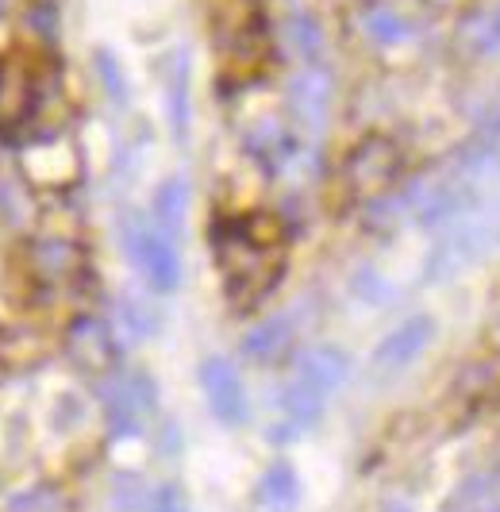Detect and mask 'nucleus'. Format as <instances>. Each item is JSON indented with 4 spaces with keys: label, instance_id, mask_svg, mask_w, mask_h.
<instances>
[{
    "label": "nucleus",
    "instance_id": "obj_20",
    "mask_svg": "<svg viewBox=\"0 0 500 512\" xmlns=\"http://www.w3.org/2000/svg\"><path fill=\"white\" fill-rule=\"evenodd\" d=\"M285 43H289L300 58H316L320 47H324V31H320V24H316L312 16H293V20L285 24Z\"/></svg>",
    "mask_w": 500,
    "mask_h": 512
},
{
    "label": "nucleus",
    "instance_id": "obj_7",
    "mask_svg": "<svg viewBox=\"0 0 500 512\" xmlns=\"http://www.w3.org/2000/svg\"><path fill=\"white\" fill-rule=\"evenodd\" d=\"M200 389H204V401L220 424H227V428L247 424V393H243V378H239L235 362L220 359V355L200 362Z\"/></svg>",
    "mask_w": 500,
    "mask_h": 512
},
{
    "label": "nucleus",
    "instance_id": "obj_27",
    "mask_svg": "<svg viewBox=\"0 0 500 512\" xmlns=\"http://www.w3.org/2000/svg\"><path fill=\"white\" fill-rule=\"evenodd\" d=\"M485 512H500V505H489V509H485Z\"/></svg>",
    "mask_w": 500,
    "mask_h": 512
},
{
    "label": "nucleus",
    "instance_id": "obj_5",
    "mask_svg": "<svg viewBox=\"0 0 500 512\" xmlns=\"http://www.w3.org/2000/svg\"><path fill=\"white\" fill-rule=\"evenodd\" d=\"M100 401H104V416H108L112 436H139L147 412L154 409V382L143 370L112 374V378H104Z\"/></svg>",
    "mask_w": 500,
    "mask_h": 512
},
{
    "label": "nucleus",
    "instance_id": "obj_17",
    "mask_svg": "<svg viewBox=\"0 0 500 512\" xmlns=\"http://www.w3.org/2000/svg\"><path fill=\"white\" fill-rule=\"evenodd\" d=\"M358 27L366 31V39H374L377 47H393V43H404L408 35H412V27L408 20L393 12L389 4H374V8H366L362 16H358Z\"/></svg>",
    "mask_w": 500,
    "mask_h": 512
},
{
    "label": "nucleus",
    "instance_id": "obj_26",
    "mask_svg": "<svg viewBox=\"0 0 500 512\" xmlns=\"http://www.w3.org/2000/svg\"><path fill=\"white\" fill-rule=\"evenodd\" d=\"M385 512H412V505H404V501H389Z\"/></svg>",
    "mask_w": 500,
    "mask_h": 512
},
{
    "label": "nucleus",
    "instance_id": "obj_4",
    "mask_svg": "<svg viewBox=\"0 0 500 512\" xmlns=\"http://www.w3.org/2000/svg\"><path fill=\"white\" fill-rule=\"evenodd\" d=\"M124 251L135 262V270L147 278V285L154 293H174L181 285V258L177 247L162 235V231L147 224L143 216H124Z\"/></svg>",
    "mask_w": 500,
    "mask_h": 512
},
{
    "label": "nucleus",
    "instance_id": "obj_22",
    "mask_svg": "<svg viewBox=\"0 0 500 512\" xmlns=\"http://www.w3.org/2000/svg\"><path fill=\"white\" fill-rule=\"evenodd\" d=\"M120 312H124V324L131 328L135 339H147V335H154V328H158V312H154L147 301H139V297H124Z\"/></svg>",
    "mask_w": 500,
    "mask_h": 512
},
{
    "label": "nucleus",
    "instance_id": "obj_13",
    "mask_svg": "<svg viewBox=\"0 0 500 512\" xmlns=\"http://www.w3.org/2000/svg\"><path fill=\"white\" fill-rule=\"evenodd\" d=\"M324 401H327V397H320L316 389H308L304 382L289 378V382H285V389H281V397H277V409H281V416H277L274 439L304 436V432H308V428L320 420Z\"/></svg>",
    "mask_w": 500,
    "mask_h": 512
},
{
    "label": "nucleus",
    "instance_id": "obj_24",
    "mask_svg": "<svg viewBox=\"0 0 500 512\" xmlns=\"http://www.w3.org/2000/svg\"><path fill=\"white\" fill-rule=\"evenodd\" d=\"M147 512H189V501H185V493H181L174 482H166V486L150 497Z\"/></svg>",
    "mask_w": 500,
    "mask_h": 512
},
{
    "label": "nucleus",
    "instance_id": "obj_28",
    "mask_svg": "<svg viewBox=\"0 0 500 512\" xmlns=\"http://www.w3.org/2000/svg\"><path fill=\"white\" fill-rule=\"evenodd\" d=\"M4 8H8V0H0V12H4Z\"/></svg>",
    "mask_w": 500,
    "mask_h": 512
},
{
    "label": "nucleus",
    "instance_id": "obj_23",
    "mask_svg": "<svg viewBox=\"0 0 500 512\" xmlns=\"http://www.w3.org/2000/svg\"><path fill=\"white\" fill-rule=\"evenodd\" d=\"M58 509V497L50 489H27V493H16L8 501V512H54Z\"/></svg>",
    "mask_w": 500,
    "mask_h": 512
},
{
    "label": "nucleus",
    "instance_id": "obj_14",
    "mask_svg": "<svg viewBox=\"0 0 500 512\" xmlns=\"http://www.w3.org/2000/svg\"><path fill=\"white\" fill-rule=\"evenodd\" d=\"M454 47L466 58H497L500 54V0L474 8L458 31H454Z\"/></svg>",
    "mask_w": 500,
    "mask_h": 512
},
{
    "label": "nucleus",
    "instance_id": "obj_6",
    "mask_svg": "<svg viewBox=\"0 0 500 512\" xmlns=\"http://www.w3.org/2000/svg\"><path fill=\"white\" fill-rule=\"evenodd\" d=\"M400 174V147L385 135L362 139L343 162V181L354 197H381Z\"/></svg>",
    "mask_w": 500,
    "mask_h": 512
},
{
    "label": "nucleus",
    "instance_id": "obj_12",
    "mask_svg": "<svg viewBox=\"0 0 500 512\" xmlns=\"http://www.w3.org/2000/svg\"><path fill=\"white\" fill-rule=\"evenodd\" d=\"M350 374V355L331 347V343H320V347H308L304 355L293 366V378L304 382L308 389H316L320 397H331L339 385L347 382Z\"/></svg>",
    "mask_w": 500,
    "mask_h": 512
},
{
    "label": "nucleus",
    "instance_id": "obj_1",
    "mask_svg": "<svg viewBox=\"0 0 500 512\" xmlns=\"http://www.w3.org/2000/svg\"><path fill=\"white\" fill-rule=\"evenodd\" d=\"M212 247L224 266L227 297L250 305L266 297L281 278V243H285V224L274 212H250L243 220H220L212 231Z\"/></svg>",
    "mask_w": 500,
    "mask_h": 512
},
{
    "label": "nucleus",
    "instance_id": "obj_18",
    "mask_svg": "<svg viewBox=\"0 0 500 512\" xmlns=\"http://www.w3.org/2000/svg\"><path fill=\"white\" fill-rule=\"evenodd\" d=\"M166 104H170V124H174L177 139L189 135V54L177 51L170 77H166Z\"/></svg>",
    "mask_w": 500,
    "mask_h": 512
},
{
    "label": "nucleus",
    "instance_id": "obj_21",
    "mask_svg": "<svg viewBox=\"0 0 500 512\" xmlns=\"http://www.w3.org/2000/svg\"><path fill=\"white\" fill-rule=\"evenodd\" d=\"M93 66H97V74H100V81H104V89H108V97H112L116 104H124L127 85H124V70H120V62H116V54L100 47V51L93 54Z\"/></svg>",
    "mask_w": 500,
    "mask_h": 512
},
{
    "label": "nucleus",
    "instance_id": "obj_19",
    "mask_svg": "<svg viewBox=\"0 0 500 512\" xmlns=\"http://www.w3.org/2000/svg\"><path fill=\"white\" fill-rule=\"evenodd\" d=\"M258 497L270 512H289L297 505V474L289 462H274L266 474H262V486H258Z\"/></svg>",
    "mask_w": 500,
    "mask_h": 512
},
{
    "label": "nucleus",
    "instance_id": "obj_10",
    "mask_svg": "<svg viewBox=\"0 0 500 512\" xmlns=\"http://www.w3.org/2000/svg\"><path fill=\"white\" fill-rule=\"evenodd\" d=\"M66 351L70 359L89 370V374H108L116 366V343H112V332L100 324L97 316H81L70 324L66 332Z\"/></svg>",
    "mask_w": 500,
    "mask_h": 512
},
{
    "label": "nucleus",
    "instance_id": "obj_2",
    "mask_svg": "<svg viewBox=\"0 0 500 512\" xmlns=\"http://www.w3.org/2000/svg\"><path fill=\"white\" fill-rule=\"evenodd\" d=\"M58 81V62L50 54H31L24 47L0 51V139L20 143L39 120Z\"/></svg>",
    "mask_w": 500,
    "mask_h": 512
},
{
    "label": "nucleus",
    "instance_id": "obj_15",
    "mask_svg": "<svg viewBox=\"0 0 500 512\" xmlns=\"http://www.w3.org/2000/svg\"><path fill=\"white\" fill-rule=\"evenodd\" d=\"M293 320L289 316H270L254 332L243 335V359L254 366H277L293 351Z\"/></svg>",
    "mask_w": 500,
    "mask_h": 512
},
{
    "label": "nucleus",
    "instance_id": "obj_8",
    "mask_svg": "<svg viewBox=\"0 0 500 512\" xmlns=\"http://www.w3.org/2000/svg\"><path fill=\"white\" fill-rule=\"evenodd\" d=\"M285 104H289V116L300 131L320 135L327 128V112H331V74L320 66H308L304 74L289 81Z\"/></svg>",
    "mask_w": 500,
    "mask_h": 512
},
{
    "label": "nucleus",
    "instance_id": "obj_3",
    "mask_svg": "<svg viewBox=\"0 0 500 512\" xmlns=\"http://www.w3.org/2000/svg\"><path fill=\"white\" fill-rule=\"evenodd\" d=\"M497 243H500V212H493V208H474V212L458 216L450 224L447 235L435 243L427 270H431L435 282H447L454 274L470 270L474 262L489 258V251H497Z\"/></svg>",
    "mask_w": 500,
    "mask_h": 512
},
{
    "label": "nucleus",
    "instance_id": "obj_16",
    "mask_svg": "<svg viewBox=\"0 0 500 512\" xmlns=\"http://www.w3.org/2000/svg\"><path fill=\"white\" fill-rule=\"evenodd\" d=\"M185 216H189V181L166 178L154 189V228L170 243H177L185 231Z\"/></svg>",
    "mask_w": 500,
    "mask_h": 512
},
{
    "label": "nucleus",
    "instance_id": "obj_9",
    "mask_svg": "<svg viewBox=\"0 0 500 512\" xmlns=\"http://www.w3.org/2000/svg\"><path fill=\"white\" fill-rule=\"evenodd\" d=\"M431 339H435V320H431V316H408L404 324H397V328L374 347V366L385 370V374L408 370V366L431 347Z\"/></svg>",
    "mask_w": 500,
    "mask_h": 512
},
{
    "label": "nucleus",
    "instance_id": "obj_25",
    "mask_svg": "<svg viewBox=\"0 0 500 512\" xmlns=\"http://www.w3.org/2000/svg\"><path fill=\"white\" fill-rule=\"evenodd\" d=\"M354 289H362V293L370 297V305H381V297H385V285L377 282L374 270H362V274L354 278Z\"/></svg>",
    "mask_w": 500,
    "mask_h": 512
},
{
    "label": "nucleus",
    "instance_id": "obj_11",
    "mask_svg": "<svg viewBox=\"0 0 500 512\" xmlns=\"http://www.w3.org/2000/svg\"><path fill=\"white\" fill-rule=\"evenodd\" d=\"M27 270L43 285H66L81 274V251L70 239H31L27 243Z\"/></svg>",
    "mask_w": 500,
    "mask_h": 512
}]
</instances>
